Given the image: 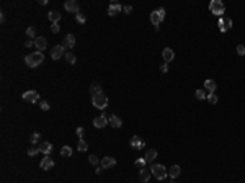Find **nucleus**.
Masks as SVG:
<instances>
[{
	"label": "nucleus",
	"mask_w": 245,
	"mask_h": 183,
	"mask_svg": "<svg viewBox=\"0 0 245 183\" xmlns=\"http://www.w3.org/2000/svg\"><path fill=\"white\" fill-rule=\"evenodd\" d=\"M43 60H44V54L38 51V53H31V54L26 56V57H25V64L28 65V67H38Z\"/></svg>",
	"instance_id": "obj_1"
},
{
	"label": "nucleus",
	"mask_w": 245,
	"mask_h": 183,
	"mask_svg": "<svg viewBox=\"0 0 245 183\" xmlns=\"http://www.w3.org/2000/svg\"><path fill=\"white\" fill-rule=\"evenodd\" d=\"M92 103L95 108H100V110H103V108L108 106V97L105 95V93H97V95L92 97Z\"/></svg>",
	"instance_id": "obj_2"
},
{
	"label": "nucleus",
	"mask_w": 245,
	"mask_h": 183,
	"mask_svg": "<svg viewBox=\"0 0 245 183\" xmlns=\"http://www.w3.org/2000/svg\"><path fill=\"white\" fill-rule=\"evenodd\" d=\"M150 172H152V175L157 178V180H165L167 178V173L168 170L163 165H160V163H155V165L150 167Z\"/></svg>",
	"instance_id": "obj_3"
},
{
	"label": "nucleus",
	"mask_w": 245,
	"mask_h": 183,
	"mask_svg": "<svg viewBox=\"0 0 245 183\" xmlns=\"http://www.w3.org/2000/svg\"><path fill=\"white\" fill-rule=\"evenodd\" d=\"M209 10H211V13H214V15L222 16L224 12H225V7L221 0H213V2L209 3Z\"/></svg>",
	"instance_id": "obj_4"
},
{
	"label": "nucleus",
	"mask_w": 245,
	"mask_h": 183,
	"mask_svg": "<svg viewBox=\"0 0 245 183\" xmlns=\"http://www.w3.org/2000/svg\"><path fill=\"white\" fill-rule=\"evenodd\" d=\"M23 100L28 101V103H38V101H41L39 100V93H38L36 90H28L23 93Z\"/></svg>",
	"instance_id": "obj_5"
},
{
	"label": "nucleus",
	"mask_w": 245,
	"mask_h": 183,
	"mask_svg": "<svg viewBox=\"0 0 245 183\" xmlns=\"http://www.w3.org/2000/svg\"><path fill=\"white\" fill-rule=\"evenodd\" d=\"M129 144H131L133 149H136V151H141V149L145 147V141L142 137H139V136H133L131 141H129Z\"/></svg>",
	"instance_id": "obj_6"
},
{
	"label": "nucleus",
	"mask_w": 245,
	"mask_h": 183,
	"mask_svg": "<svg viewBox=\"0 0 245 183\" xmlns=\"http://www.w3.org/2000/svg\"><path fill=\"white\" fill-rule=\"evenodd\" d=\"M65 53H67V49H65L62 44H57V46H54V48L51 49V57H53L54 60H57V59L62 57V54H65Z\"/></svg>",
	"instance_id": "obj_7"
},
{
	"label": "nucleus",
	"mask_w": 245,
	"mask_h": 183,
	"mask_svg": "<svg viewBox=\"0 0 245 183\" xmlns=\"http://www.w3.org/2000/svg\"><path fill=\"white\" fill-rule=\"evenodd\" d=\"M64 8H65L67 12L75 13V15H77L79 10H80V3L77 2V0H67V2L64 3Z\"/></svg>",
	"instance_id": "obj_8"
},
{
	"label": "nucleus",
	"mask_w": 245,
	"mask_h": 183,
	"mask_svg": "<svg viewBox=\"0 0 245 183\" xmlns=\"http://www.w3.org/2000/svg\"><path fill=\"white\" fill-rule=\"evenodd\" d=\"M62 46L65 49H72L75 46V36L74 35H65V38L62 41Z\"/></svg>",
	"instance_id": "obj_9"
},
{
	"label": "nucleus",
	"mask_w": 245,
	"mask_h": 183,
	"mask_svg": "<svg viewBox=\"0 0 245 183\" xmlns=\"http://www.w3.org/2000/svg\"><path fill=\"white\" fill-rule=\"evenodd\" d=\"M35 46H36V49L41 53V51L46 49V46H48V41H46L44 36H38V38L35 39Z\"/></svg>",
	"instance_id": "obj_10"
},
{
	"label": "nucleus",
	"mask_w": 245,
	"mask_h": 183,
	"mask_svg": "<svg viewBox=\"0 0 245 183\" xmlns=\"http://www.w3.org/2000/svg\"><path fill=\"white\" fill-rule=\"evenodd\" d=\"M116 165V160L115 157H101V167L103 170H106V168H111Z\"/></svg>",
	"instance_id": "obj_11"
},
{
	"label": "nucleus",
	"mask_w": 245,
	"mask_h": 183,
	"mask_svg": "<svg viewBox=\"0 0 245 183\" xmlns=\"http://www.w3.org/2000/svg\"><path fill=\"white\" fill-rule=\"evenodd\" d=\"M150 175H152V172H150V168H141L139 170V180L142 181V183H147L149 181V178H150Z\"/></svg>",
	"instance_id": "obj_12"
},
{
	"label": "nucleus",
	"mask_w": 245,
	"mask_h": 183,
	"mask_svg": "<svg viewBox=\"0 0 245 183\" xmlns=\"http://www.w3.org/2000/svg\"><path fill=\"white\" fill-rule=\"evenodd\" d=\"M108 119L105 115H101V116H97L95 119H93V124H95V128H105V126L108 124Z\"/></svg>",
	"instance_id": "obj_13"
},
{
	"label": "nucleus",
	"mask_w": 245,
	"mask_h": 183,
	"mask_svg": "<svg viewBox=\"0 0 245 183\" xmlns=\"http://www.w3.org/2000/svg\"><path fill=\"white\" fill-rule=\"evenodd\" d=\"M53 167H54V160L49 156H46L43 160H41V168H43V170H51Z\"/></svg>",
	"instance_id": "obj_14"
},
{
	"label": "nucleus",
	"mask_w": 245,
	"mask_h": 183,
	"mask_svg": "<svg viewBox=\"0 0 245 183\" xmlns=\"http://www.w3.org/2000/svg\"><path fill=\"white\" fill-rule=\"evenodd\" d=\"M162 57H163V60H165V62L168 64L173 57H175V53H173L172 48H165V49L162 51Z\"/></svg>",
	"instance_id": "obj_15"
},
{
	"label": "nucleus",
	"mask_w": 245,
	"mask_h": 183,
	"mask_svg": "<svg viewBox=\"0 0 245 183\" xmlns=\"http://www.w3.org/2000/svg\"><path fill=\"white\" fill-rule=\"evenodd\" d=\"M204 88H206L209 93H214L216 88H218V83H216L213 79H206V80H204Z\"/></svg>",
	"instance_id": "obj_16"
},
{
	"label": "nucleus",
	"mask_w": 245,
	"mask_h": 183,
	"mask_svg": "<svg viewBox=\"0 0 245 183\" xmlns=\"http://www.w3.org/2000/svg\"><path fill=\"white\" fill-rule=\"evenodd\" d=\"M122 10V7L119 5V3H111L110 7H108V15L110 16H115V15H118Z\"/></svg>",
	"instance_id": "obj_17"
},
{
	"label": "nucleus",
	"mask_w": 245,
	"mask_h": 183,
	"mask_svg": "<svg viewBox=\"0 0 245 183\" xmlns=\"http://www.w3.org/2000/svg\"><path fill=\"white\" fill-rule=\"evenodd\" d=\"M39 151L44 154V156H49L51 152H53V144L51 142H41L39 144Z\"/></svg>",
	"instance_id": "obj_18"
},
{
	"label": "nucleus",
	"mask_w": 245,
	"mask_h": 183,
	"mask_svg": "<svg viewBox=\"0 0 245 183\" xmlns=\"http://www.w3.org/2000/svg\"><path fill=\"white\" fill-rule=\"evenodd\" d=\"M157 157V151H155V149H149L147 152H145V163H152L154 162V159Z\"/></svg>",
	"instance_id": "obj_19"
},
{
	"label": "nucleus",
	"mask_w": 245,
	"mask_h": 183,
	"mask_svg": "<svg viewBox=\"0 0 245 183\" xmlns=\"http://www.w3.org/2000/svg\"><path fill=\"white\" fill-rule=\"evenodd\" d=\"M150 21H152V25H154L155 28H157V26H159V25H160V23H162L163 20L160 18V15H159V13L154 10L152 13H150Z\"/></svg>",
	"instance_id": "obj_20"
},
{
	"label": "nucleus",
	"mask_w": 245,
	"mask_h": 183,
	"mask_svg": "<svg viewBox=\"0 0 245 183\" xmlns=\"http://www.w3.org/2000/svg\"><path fill=\"white\" fill-rule=\"evenodd\" d=\"M108 119H110V123H111V126H113V128H121V126H122V121H121V118H119V116H116V115H111Z\"/></svg>",
	"instance_id": "obj_21"
},
{
	"label": "nucleus",
	"mask_w": 245,
	"mask_h": 183,
	"mask_svg": "<svg viewBox=\"0 0 245 183\" xmlns=\"http://www.w3.org/2000/svg\"><path fill=\"white\" fill-rule=\"evenodd\" d=\"M180 172H181L180 165H172L170 168H168V175H170V178H177V177H180Z\"/></svg>",
	"instance_id": "obj_22"
},
{
	"label": "nucleus",
	"mask_w": 245,
	"mask_h": 183,
	"mask_svg": "<svg viewBox=\"0 0 245 183\" xmlns=\"http://www.w3.org/2000/svg\"><path fill=\"white\" fill-rule=\"evenodd\" d=\"M48 18H49V21H53V23H59V20H60V13H59L57 10H53V12L48 13Z\"/></svg>",
	"instance_id": "obj_23"
},
{
	"label": "nucleus",
	"mask_w": 245,
	"mask_h": 183,
	"mask_svg": "<svg viewBox=\"0 0 245 183\" xmlns=\"http://www.w3.org/2000/svg\"><path fill=\"white\" fill-rule=\"evenodd\" d=\"M101 92H103V90H101V85H100V83L93 82L92 85H90V93H92V97L97 95V93H101Z\"/></svg>",
	"instance_id": "obj_24"
},
{
	"label": "nucleus",
	"mask_w": 245,
	"mask_h": 183,
	"mask_svg": "<svg viewBox=\"0 0 245 183\" xmlns=\"http://www.w3.org/2000/svg\"><path fill=\"white\" fill-rule=\"evenodd\" d=\"M60 156L62 157H70L72 156V147H70V145H64V147L60 149Z\"/></svg>",
	"instance_id": "obj_25"
},
{
	"label": "nucleus",
	"mask_w": 245,
	"mask_h": 183,
	"mask_svg": "<svg viewBox=\"0 0 245 183\" xmlns=\"http://www.w3.org/2000/svg\"><path fill=\"white\" fill-rule=\"evenodd\" d=\"M26 36L30 39H36L38 36H36V30H35V26H30V28H26Z\"/></svg>",
	"instance_id": "obj_26"
},
{
	"label": "nucleus",
	"mask_w": 245,
	"mask_h": 183,
	"mask_svg": "<svg viewBox=\"0 0 245 183\" xmlns=\"http://www.w3.org/2000/svg\"><path fill=\"white\" fill-rule=\"evenodd\" d=\"M64 56H65V60H67L69 64H75V62H77V57H75L74 53H65Z\"/></svg>",
	"instance_id": "obj_27"
},
{
	"label": "nucleus",
	"mask_w": 245,
	"mask_h": 183,
	"mask_svg": "<svg viewBox=\"0 0 245 183\" xmlns=\"http://www.w3.org/2000/svg\"><path fill=\"white\" fill-rule=\"evenodd\" d=\"M77 149H79V151H80V152H85V151H87V149H88V145H87V142H85V141H83V139H79V144H77Z\"/></svg>",
	"instance_id": "obj_28"
},
{
	"label": "nucleus",
	"mask_w": 245,
	"mask_h": 183,
	"mask_svg": "<svg viewBox=\"0 0 245 183\" xmlns=\"http://www.w3.org/2000/svg\"><path fill=\"white\" fill-rule=\"evenodd\" d=\"M208 101L211 105H216L218 103V97H216V93H208Z\"/></svg>",
	"instance_id": "obj_29"
},
{
	"label": "nucleus",
	"mask_w": 245,
	"mask_h": 183,
	"mask_svg": "<svg viewBox=\"0 0 245 183\" xmlns=\"http://www.w3.org/2000/svg\"><path fill=\"white\" fill-rule=\"evenodd\" d=\"M195 95H196L198 100H206V92L204 90H196Z\"/></svg>",
	"instance_id": "obj_30"
},
{
	"label": "nucleus",
	"mask_w": 245,
	"mask_h": 183,
	"mask_svg": "<svg viewBox=\"0 0 245 183\" xmlns=\"http://www.w3.org/2000/svg\"><path fill=\"white\" fill-rule=\"evenodd\" d=\"M39 137H41V136L38 134V133H35V134H31V137H30V141H31V144H38V142H39Z\"/></svg>",
	"instance_id": "obj_31"
},
{
	"label": "nucleus",
	"mask_w": 245,
	"mask_h": 183,
	"mask_svg": "<svg viewBox=\"0 0 245 183\" xmlns=\"http://www.w3.org/2000/svg\"><path fill=\"white\" fill-rule=\"evenodd\" d=\"M38 152H41L39 147H30V149H28V156H36Z\"/></svg>",
	"instance_id": "obj_32"
},
{
	"label": "nucleus",
	"mask_w": 245,
	"mask_h": 183,
	"mask_svg": "<svg viewBox=\"0 0 245 183\" xmlns=\"http://www.w3.org/2000/svg\"><path fill=\"white\" fill-rule=\"evenodd\" d=\"M39 108H41V110H44V111H48L49 110V103L44 101V100H41L39 101Z\"/></svg>",
	"instance_id": "obj_33"
},
{
	"label": "nucleus",
	"mask_w": 245,
	"mask_h": 183,
	"mask_svg": "<svg viewBox=\"0 0 245 183\" xmlns=\"http://www.w3.org/2000/svg\"><path fill=\"white\" fill-rule=\"evenodd\" d=\"M235 51H237V54H239V56H245V46H243V44H239Z\"/></svg>",
	"instance_id": "obj_34"
},
{
	"label": "nucleus",
	"mask_w": 245,
	"mask_h": 183,
	"mask_svg": "<svg viewBox=\"0 0 245 183\" xmlns=\"http://www.w3.org/2000/svg\"><path fill=\"white\" fill-rule=\"evenodd\" d=\"M134 163H136V167L144 168V165H145V159H137V160H136Z\"/></svg>",
	"instance_id": "obj_35"
},
{
	"label": "nucleus",
	"mask_w": 245,
	"mask_h": 183,
	"mask_svg": "<svg viewBox=\"0 0 245 183\" xmlns=\"http://www.w3.org/2000/svg\"><path fill=\"white\" fill-rule=\"evenodd\" d=\"M88 160H90V163H92V165H97V163L100 162V160H98V157H97V156H93V154L90 156V159H88Z\"/></svg>",
	"instance_id": "obj_36"
},
{
	"label": "nucleus",
	"mask_w": 245,
	"mask_h": 183,
	"mask_svg": "<svg viewBox=\"0 0 245 183\" xmlns=\"http://www.w3.org/2000/svg\"><path fill=\"white\" fill-rule=\"evenodd\" d=\"M75 20H77L79 23H85V16H83L82 13H77V15H75Z\"/></svg>",
	"instance_id": "obj_37"
},
{
	"label": "nucleus",
	"mask_w": 245,
	"mask_h": 183,
	"mask_svg": "<svg viewBox=\"0 0 245 183\" xmlns=\"http://www.w3.org/2000/svg\"><path fill=\"white\" fill-rule=\"evenodd\" d=\"M59 30H60L59 23H53V26H51V31H53V33H59Z\"/></svg>",
	"instance_id": "obj_38"
},
{
	"label": "nucleus",
	"mask_w": 245,
	"mask_h": 183,
	"mask_svg": "<svg viewBox=\"0 0 245 183\" xmlns=\"http://www.w3.org/2000/svg\"><path fill=\"white\" fill-rule=\"evenodd\" d=\"M155 12H157L159 15H160V18H162V20H163V18H165V8H157V10H155Z\"/></svg>",
	"instance_id": "obj_39"
},
{
	"label": "nucleus",
	"mask_w": 245,
	"mask_h": 183,
	"mask_svg": "<svg viewBox=\"0 0 245 183\" xmlns=\"http://www.w3.org/2000/svg\"><path fill=\"white\" fill-rule=\"evenodd\" d=\"M33 44H35V39H26L25 41V48H31Z\"/></svg>",
	"instance_id": "obj_40"
},
{
	"label": "nucleus",
	"mask_w": 245,
	"mask_h": 183,
	"mask_svg": "<svg viewBox=\"0 0 245 183\" xmlns=\"http://www.w3.org/2000/svg\"><path fill=\"white\" fill-rule=\"evenodd\" d=\"M83 131H85V129H83L82 126H79V128H77V136H79L80 139H82V136H83Z\"/></svg>",
	"instance_id": "obj_41"
},
{
	"label": "nucleus",
	"mask_w": 245,
	"mask_h": 183,
	"mask_svg": "<svg viewBox=\"0 0 245 183\" xmlns=\"http://www.w3.org/2000/svg\"><path fill=\"white\" fill-rule=\"evenodd\" d=\"M160 72H163V74H165V72H168V65H167V62L160 65Z\"/></svg>",
	"instance_id": "obj_42"
},
{
	"label": "nucleus",
	"mask_w": 245,
	"mask_h": 183,
	"mask_svg": "<svg viewBox=\"0 0 245 183\" xmlns=\"http://www.w3.org/2000/svg\"><path fill=\"white\" fill-rule=\"evenodd\" d=\"M122 10H124V13H128V15H129V13L133 12V7H131V5H126V7H122Z\"/></svg>",
	"instance_id": "obj_43"
},
{
	"label": "nucleus",
	"mask_w": 245,
	"mask_h": 183,
	"mask_svg": "<svg viewBox=\"0 0 245 183\" xmlns=\"http://www.w3.org/2000/svg\"><path fill=\"white\" fill-rule=\"evenodd\" d=\"M225 28H227V30H229V28H232V20H229V18L225 20Z\"/></svg>",
	"instance_id": "obj_44"
},
{
	"label": "nucleus",
	"mask_w": 245,
	"mask_h": 183,
	"mask_svg": "<svg viewBox=\"0 0 245 183\" xmlns=\"http://www.w3.org/2000/svg\"><path fill=\"white\" fill-rule=\"evenodd\" d=\"M101 172H103V167H97V168H95V173H97V175H101Z\"/></svg>",
	"instance_id": "obj_45"
}]
</instances>
